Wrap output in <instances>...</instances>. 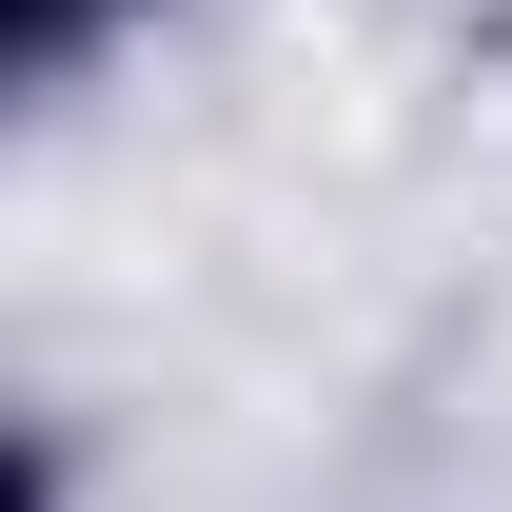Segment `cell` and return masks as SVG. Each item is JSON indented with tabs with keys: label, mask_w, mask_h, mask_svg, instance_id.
Segmentation results:
<instances>
[{
	"label": "cell",
	"mask_w": 512,
	"mask_h": 512,
	"mask_svg": "<svg viewBox=\"0 0 512 512\" xmlns=\"http://www.w3.org/2000/svg\"><path fill=\"white\" fill-rule=\"evenodd\" d=\"M79 20H99V0H20V40H40V60H79Z\"/></svg>",
	"instance_id": "obj_1"
}]
</instances>
